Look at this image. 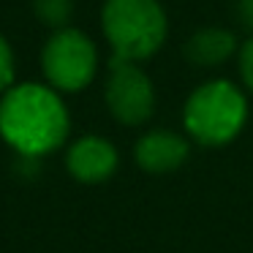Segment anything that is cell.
Masks as SVG:
<instances>
[{"mask_svg": "<svg viewBox=\"0 0 253 253\" xmlns=\"http://www.w3.org/2000/svg\"><path fill=\"white\" fill-rule=\"evenodd\" d=\"M248 123V98L229 79H210L188 95L182 106V126L193 142L204 147H223L234 142Z\"/></svg>", "mask_w": 253, "mask_h": 253, "instance_id": "cell-2", "label": "cell"}, {"mask_svg": "<svg viewBox=\"0 0 253 253\" xmlns=\"http://www.w3.org/2000/svg\"><path fill=\"white\" fill-rule=\"evenodd\" d=\"M237 57H240V77H242V84H245L248 93H253V36L240 46Z\"/></svg>", "mask_w": 253, "mask_h": 253, "instance_id": "cell-11", "label": "cell"}, {"mask_svg": "<svg viewBox=\"0 0 253 253\" xmlns=\"http://www.w3.org/2000/svg\"><path fill=\"white\" fill-rule=\"evenodd\" d=\"M33 14L41 19V25L55 30L71 28V17H74V0H33Z\"/></svg>", "mask_w": 253, "mask_h": 253, "instance_id": "cell-9", "label": "cell"}, {"mask_svg": "<svg viewBox=\"0 0 253 253\" xmlns=\"http://www.w3.org/2000/svg\"><path fill=\"white\" fill-rule=\"evenodd\" d=\"M101 28L112 57L128 63L153 57L169 36L166 11L158 0H104Z\"/></svg>", "mask_w": 253, "mask_h": 253, "instance_id": "cell-3", "label": "cell"}, {"mask_svg": "<svg viewBox=\"0 0 253 253\" xmlns=\"http://www.w3.org/2000/svg\"><path fill=\"white\" fill-rule=\"evenodd\" d=\"M237 19L253 36V0H237Z\"/></svg>", "mask_w": 253, "mask_h": 253, "instance_id": "cell-12", "label": "cell"}, {"mask_svg": "<svg viewBox=\"0 0 253 253\" xmlns=\"http://www.w3.org/2000/svg\"><path fill=\"white\" fill-rule=\"evenodd\" d=\"M106 109L120 126H144L155 112V87L139 63H109V77L104 87Z\"/></svg>", "mask_w": 253, "mask_h": 253, "instance_id": "cell-5", "label": "cell"}, {"mask_svg": "<svg viewBox=\"0 0 253 253\" xmlns=\"http://www.w3.org/2000/svg\"><path fill=\"white\" fill-rule=\"evenodd\" d=\"M237 52H240L237 36L226 28H202L182 46V55L196 68H220Z\"/></svg>", "mask_w": 253, "mask_h": 253, "instance_id": "cell-8", "label": "cell"}, {"mask_svg": "<svg viewBox=\"0 0 253 253\" xmlns=\"http://www.w3.org/2000/svg\"><path fill=\"white\" fill-rule=\"evenodd\" d=\"M41 71L57 93H79L98 74V49L77 28L55 30L41 49Z\"/></svg>", "mask_w": 253, "mask_h": 253, "instance_id": "cell-4", "label": "cell"}, {"mask_svg": "<svg viewBox=\"0 0 253 253\" xmlns=\"http://www.w3.org/2000/svg\"><path fill=\"white\" fill-rule=\"evenodd\" d=\"M117 164H120L117 147L106 136H98V133H84V136L74 139L66 153L68 174L82 185L106 182L117 171Z\"/></svg>", "mask_w": 253, "mask_h": 253, "instance_id": "cell-6", "label": "cell"}, {"mask_svg": "<svg viewBox=\"0 0 253 253\" xmlns=\"http://www.w3.org/2000/svg\"><path fill=\"white\" fill-rule=\"evenodd\" d=\"M71 115L55 87L39 82L11 84L0 95V139L22 158H44L63 147Z\"/></svg>", "mask_w": 253, "mask_h": 253, "instance_id": "cell-1", "label": "cell"}, {"mask_svg": "<svg viewBox=\"0 0 253 253\" xmlns=\"http://www.w3.org/2000/svg\"><path fill=\"white\" fill-rule=\"evenodd\" d=\"M14 84V52L3 36H0V95Z\"/></svg>", "mask_w": 253, "mask_h": 253, "instance_id": "cell-10", "label": "cell"}, {"mask_svg": "<svg viewBox=\"0 0 253 253\" xmlns=\"http://www.w3.org/2000/svg\"><path fill=\"white\" fill-rule=\"evenodd\" d=\"M191 155V144L182 133L166 131V128H155L139 136L136 147H133V158H136L139 169L150 171V174H169L177 171Z\"/></svg>", "mask_w": 253, "mask_h": 253, "instance_id": "cell-7", "label": "cell"}]
</instances>
